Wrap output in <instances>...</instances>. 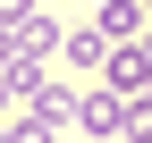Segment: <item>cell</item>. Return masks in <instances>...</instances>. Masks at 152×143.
Returning <instances> with one entry per match:
<instances>
[{
  "instance_id": "3957f363",
  "label": "cell",
  "mask_w": 152,
  "mask_h": 143,
  "mask_svg": "<svg viewBox=\"0 0 152 143\" xmlns=\"http://www.w3.org/2000/svg\"><path fill=\"white\" fill-rule=\"evenodd\" d=\"M102 84H118L127 101H135V93H152V51H135V42H118V51H110V67H102Z\"/></svg>"
},
{
  "instance_id": "8992f818",
  "label": "cell",
  "mask_w": 152,
  "mask_h": 143,
  "mask_svg": "<svg viewBox=\"0 0 152 143\" xmlns=\"http://www.w3.org/2000/svg\"><path fill=\"white\" fill-rule=\"evenodd\" d=\"M118 143H152V93L127 101V135H118Z\"/></svg>"
},
{
  "instance_id": "5b68a950",
  "label": "cell",
  "mask_w": 152,
  "mask_h": 143,
  "mask_svg": "<svg viewBox=\"0 0 152 143\" xmlns=\"http://www.w3.org/2000/svg\"><path fill=\"white\" fill-rule=\"evenodd\" d=\"M51 135H59V118H51V110H34V118H9V143H51Z\"/></svg>"
},
{
  "instance_id": "6da1fadb",
  "label": "cell",
  "mask_w": 152,
  "mask_h": 143,
  "mask_svg": "<svg viewBox=\"0 0 152 143\" xmlns=\"http://www.w3.org/2000/svg\"><path fill=\"white\" fill-rule=\"evenodd\" d=\"M76 126L85 135H127V93L118 84H85L76 93Z\"/></svg>"
},
{
  "instance_id": "9c48e42d",
  "label": "cell",
  "mask_w": 152,
  "mask_h": 143,
  "mask_svg": "<svg viewBox=\"0 0 152 143\" xmlns=\"http://www.w3.org/2000/svg\"><path fill=\"white\" fill-rule=\"evenodd\" d=\"M93 9H102V0H93Z\"/></svg>"
},
{
  "instance_id": "7a4b0ae2",
  "label": "cell",
  "mask_w": 152,
  "mask_h": 143,
  "mask_svg": "<svg viewBox=\"0 0 152 143\" xmlns=\"http://www.w3.org/2000/svg\"><path fill=\"white\" fill-rule=\"evenodd\" d=\"M110 34H102V17H93V25H68V42H59V59L76 67V76H93V67H110Z\"/></svg>"
},
{
  "instance_id": "277c9868",
  "label": "cell",
  "mask_w": 152,
  "mask_h": 143,
  "mask_svg": "<svg viewBox=\"0 0 152 143\" xmlns=\"http://www.w3.org/2000/svg\"><path fill=\"white\" fill-rule=\"evenodd\" d=\"M93 17H102V34H110V42H135V34L152 25V9H144V0H102Z\"/></svg>"
},
{
  "instance_id": "ba28073f",
  "label": "cell",
  "mask_w": 152,
  "mask_h": 143,
  "mask_svg": "<svg viewBox=\"0 0 152 143\" xmlns=\"http://www.w3.org/2000/svg\"><path fill=\"white\" fill-rule=\"evenodd\" d=\"M144 51H152V25H144Z\"/></svg>"
},
{
  "instance_id": "52a82bcc",
  "label": "cell",
  "mask_w": 152,
  "mask_h": 143,
  "mask_svg": "<svg viewBox=\"0 0 152 143\" xmlns=\"http://www.w3.org/2000/svg\"><path fill=\"white\" fill-rule=\"evenodd\" d=\"M9 101H17V93H9V76H0V126H9Z\"/></svg>"
}]
</instances>
